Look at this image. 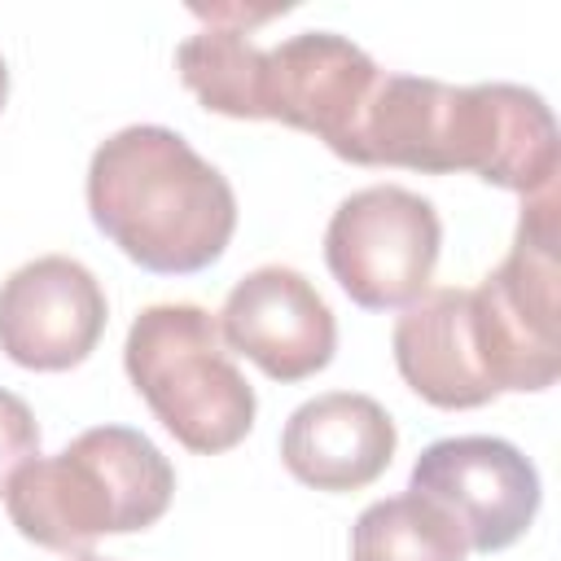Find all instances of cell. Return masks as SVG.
Masks as SVG:
<instances>
[{
    "instance_id": "6da1fadb",
    "label": "cell",
    "mask_w": 561,
    "mask_h": 561,
    "mask_svg": "<svg viewBox=\"0 0 561 561\" xmlns=\"http://www.w3.org/2000/svg\"><path fill=\"white\" fill-rule=\"evenodd\" d=\"M351 162L425 175L473 171L478 180L539 197L557 188L561 140L548 101L522 83H443L386 75L359 118Z\"/></svg>"
},
{
    "instance_id": "7a4b0ae2",
    "label": "cell",
    "mask_w": 561,
    "mask_h": 561,
    "mask_svg": "<svg viewBox=\"0 0 561 561\" xmlns=\"http://www.w3.org/2000/svg\"><path fill=\"white\" fill-rule=\"evenodd\" d=\"M88 210L131 263L162 276L210 267L237 228L228 175L158 123H131L96 145Z\"/></svg>"
},
{
    "instance_id": "3957f363",
    "label": "cell",
    "mask_w": 561,
    "mask_h": 561,
    "mask_svg": "<svg viewBox=\"0 0 561 561\" xmlns=\"http://www.w3.org/2000/svg\"><path fill=\"white\" fill-rule=\"evenodd\" d=\"M175 495L171 460L127 425H96L57 456L26 460L4 504L13 526L48 552H88L101 535H131L153 526Z\"/></svg>"
},
{
    "instance_id": "277c9868",
    "label": "cell",
    "mask_w": 561,
    "mask_h": 561,
    "mask_svg": "<svg viewBox=\"0 0 561 561\" xmlns=\"http://www.w3.org/2000/svg\"><path fill=\"white\" fill-rule=\"evenodd\" d=\"M123 364L153 416L188 451L237 447L254 425V386L232 364L219 320L197 302L145 307L123 342Z\"/></svg>"
},
{
    "instance_id": "5b68a950",
    "label": "cell",
    "mask_w": 561,
    "mask_h": 561,
    "mask_svg": "<svg viewBox=\"0 0 561 561\" xmlns=\"http://www.w3.org/2000/svg\"><path fill=\"white\" fill-rule=\"evenodd\" d=\"M473 324L495 390H548L561 368L557 337V188L526 197L513 250L478 285Z\"/></svg>"
},
{
    "instance_id": "8992f818",
    "label": "cell",
    "mask_w": 561,
    "mask_h": 561,
    "mask_svg": "<svg viewBox=\"0 0 561 561\" xmlns=\"http://www.w3.org/2000/svg\"><path fill=\"white\" fill-rule=\"evenodd\" d=\"M443 224L430 197L403 184L351 193L324 228V263L351 302L368 311L408 307L430 289Z\"/></svg>"
},
{
    "instance_id": "52a82bcc",
    "label": "cell",
    "mask_w": 561,
    "mask_h": 561,
    "mask_svg": "<svg viewBox=\"0 0 561 561\" xmlns=\"http://www.w3.org/2000/svg\"><path fill=\"white\" fill-rule=\"evenodd\" d=\"M381 66L337 31H302L263 48L259 114L324 140L351 162L359 118L377 92Z\"/></svg>"
},
{
    "instance_id": "ba28073f",
    "label": "cell",
    "mask_w": 561,
    "mask_h": 561,
    "mask_svg": "<svg viewBox=\"0 0 561 561\" xmlns=\"http://www.w3.org/2000/svg\"><path fill=\"white\" fill-rule=\"evenodd\" d=\"M408 491L443 504L473 552H500L517 543L539 513L535 465L513 443L491 434L430 443L412 465Z\"/></svg>"
},
{
    "instance_id": "9c48e42d",
    "label": "cell",
    "mask_w": 561,
    "mask_h": 561,
    "mask_svg": "<svg viewBox=\"0 0 561 561\" xmlns=\"http://www.w3.org/2000/svg\"><path fill=\"white\" fill-rule=\"evenodd\" d=\"M105 289L70 254H44L0 285V351L35 373L83 364L105 333Z\"/></svg>"
},
{
    "instance_id": "30bf717a",
    "label": "cell",
    "mask_w": 561,
    "mask_h": 561,
    "mask_svg": "<svg viewBox=\"0 0 561 561\" xmlns=\"http://www.w3.org/2000/svg\"><path fill=\"white\" fill-rule=\"evenodd\" d=\"M219 337L228 351L254 359L272 381H302L333 359L337 320L302 272L267 263L228 289Z\"/></svg>"
},
{
    "instance_id": "8fae6325",
    "label": "cell",
    "mask_w": 561,
    "mask_h": 561,
    "mask_svg": "<svg viewBox=\"0 0 561 561\" xmlns=\"http://www.w3.org/2000/svg\"><path fill=\"white\" fill-rule=\"evenodd\" d=\"M390 346H394L399 377L434 408L460 412V408H482L500 394L482 359L469 289H456V285L425 289L394 320Z\"/></svg>"
},
{
    "instance_id": "7c38bea8",
    "label": "cell",
    "mask_w": 561,
    "mask_h": 561,
    "mask_svg": "<svg viewBox=\"0 0 561 561\" xmlns=\"http://www.w3.org/2000/svg\"><path fill=\"white\" fill-rule=\"evenodd\" d=\"M394 443V421L373 394L329 390L289 412L280 460L316 491H359L386 473Z\"/></svg>"
},
{
    "instance_id": "4fadbf2b",
    "label": "cell",
    "mask_w": 561,
    "mask_h": 561,
    "mask_svg": "<svg viewBox=\"0 0 561 561\" xmlns=\"http://www.w3.org/2000/svg\"><path fill=\"white\" fill-rule=\"evenodd\" d=\"M469 539L456 517L416 495H390L368 504L351 526V561H465Z\"/></svg>"
},
{
    "instance_id": "5bb4252c",
    "label": "cell",
    "mask_w": 561,
    "mask_h": 561,
    "mask_svg": "<svg viewBox=\"0 0 561 561\" xmlns=\"http://www.w3.org/2000/svg\"><path fill=\"white\" fill-rule=\"evenodd\" d=\"M259 66L263 48L250 44L245 26L206 22L175 48V70L184 88L215 114L228 118H263L259 114Z\"/></svg>"
},
{
    "instance_id": "9a60e30c",
    "label": "cell",
    "mask_w": 561,
    "mask_h": 561,
    "mask_svg": "<svg viewBox=\"0 0 561 561\" xmlns=\"http://www.w3.org/2000/svg\"><path fill=\"white\" fill-rule=\"evenodd\" d=\"M35 456H39V425H35L26 399H18L13 390L0 386V491Z\"/></svg>"
},
{
    "instance_id": "2e32d148",
    "label": "cell",
    "mask_w": 561,
    "mask_h": 561,
    "mask_svg": "<svg viewBox=\"0 0 561 561\" xmlns=\"http://www.w3.org/2000/svg\"><path fill=\"white\" fill-rule=\"evenodd\" d=\"M4 101H9V66L0 57V110H4Z\"/></svg>"
},
{
    "instance_id": "e0dca14e",
    "label": "cell",
    "mask_w": 561,
    "mask_h": 561,
    "mask_svg": "<svg viewBox=\"0 0 561 561\" xmlns=\"http://www.w3.org/2000/svg\"><path fill=\"white\" fill-rule=\"evenodd\" d=\"M75 561H110V557H92V552H79Z\"/></svg>"
}]
</instances>
